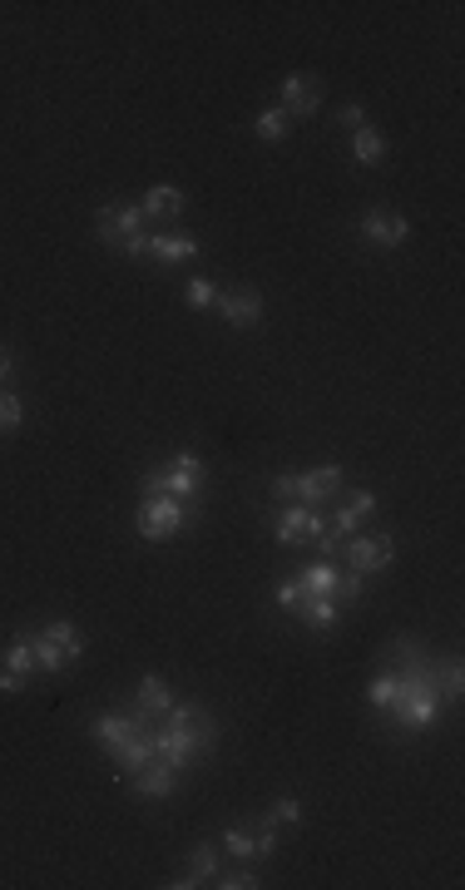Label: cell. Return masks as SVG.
<instances>
[{
    "mask_svg": "<svg viewBox=\"0 0 465 890\" xmlns=\"http://www.w3.org/2000/svg\"><path fill=\"white\" fill-rule=\"evenodd\" d=\"M188 515H194V504L188 500H173V495H144L139 515H134V529H139V539H149V545H163V539L184 535Z\"/></svg>",
    "mask_w": 465,
    "mask_h": 890,
    "instance_id": "277c9868",
    "label": "cell"
},
{
    "mask_svg": "<svg viewBox=\"0 0 465 890\" xmlns=\"http://www.w3.org/2000/svg\"><path fill=\"white\" fill-rule=\"evenodd\" d=\"M362 237H367L371 247H401L412 237V223H406L396 208H367V214H362Z\"/></svg>",
    "mask_w": 465,
    "mask_h": 890,
    "instance_id": "8fae6325",
    "label": "cell"
},
{
    "mask_svg": "<svg viewBox=\"0 0 465 890\" xmlns=\"http://www.w3.org/2000/svg\"><path fill=\"white\" fill-rule=\"evenodd\" d=\"M436 687H441L445 703H461L465 693V668H461V654H445L441 663H436Z\"/></svg>",
    "mask_w": 465,
    "mask_h": 890,
    "instance_id": "603a6c76",
    "label": "cell"
},
{
    "mask_svg": "<svg viewBox=\"0 0 465 890\" xmlns=\"http://www.w3.org/2000/svg\"><path fill=\"white\" fill-rule=\"evenodd\" d=\"M327 529V510H317V504H282L278 515H272V535H278V545L297 549V545H313L317 535Z\"/></svg>",
    "mask_w": 465,
    "mask_h": 890,
    "instance_id": "52a82bcc",
    "label": "cell"
},
{
    "mask_svg": "<svg viewBox=\"0 0 465 890\" xmlns=\"http://www.w3.org/2000/svg\"><path fill=\"white\" fill-rule=\"evenodd\" d=\"M218 317L228 327H258L262 322V292L258 288H238V292H218Z\"/></svg>",
    "mask_w": 465,
    "mask_h": 890,
    "instance_id": "7c38bea8",
    "label": "cell"
},
{
    "mask_svg": "<svg viewBox=\"0 0 465 890\" xmlns=\"http://www.w3.org/2000/svg\"><path fill=\"white\" fill-rule=\"evenodd\" d=\"M293 580H297V589H303V599H336L342 569H336V559H313V564L297 569Z\"/></svg>",
    "mask_w": 465,
    "mask_h": 890,
    "instance_id": "4fadbf2b",
    "label": "cell"
},
{
    "mask_svg": "<svg viewBox=\"0 0 465 890\" xmlns=\"http://www.w3.org/2000/svg\"><path fill=\"white\" fill-rule=\"evenodd\" d=\"M342 480L346 471L342 465H317V471H297V475H272V495H278L282 504H332L336 495H342Z\"/></svg>",
    "mask_w": 465,
    "mask_h": 890,
    "instance_id": "7a4b0ae2",
    "label": "cell"
},
{
    "mask_svg": "<svg viewBox=\"0 0 465 890\" xmlns=\"http://www.w3.org/2000/svg\"><path fill=\"white\" fill-rule=\"evenodd\" d=\"M213 876H218V846H213V841H198V851H194V856H188L184 876H179V880H169V890L213 886Z\"/></svg>",
    "mask_w": 465,
    "mask_h": 890,
    "instance_id": "ac0fdd59",
    "label": "cell"
},
{
    "mask_svg": "<svg viewBox=\"0 0 465 890\" xmlns=\"http://www.w3.org/2000/svg\"><path fill=\"white\" fill-rule=\"evenodd\" d=\"M21 416H25L21 397H11V391H0V430H15V426H21Z\"/></svg>",
    "mask_w": 465,
    "mask_h": 890,
    "instance_id": "1f68e13d",
    "label": "cell"
},
{
    "mask_svg": "<svg viewBox=\"0 0 465 890\" xmlns=\"http://www.w3.org/2000/svg\"><path fill=\"white\" fill-rule=\"evenodd\" d=\"M278 109L287 119H313L317 109H322V75H313V70H293L278 89Z\"/></svg>",
    "mask_w": 465,
    "mask_h": 890,
    "instance_id": "ba28073f",
    "label": "cell"
},
{
    "mask_svg": "<svg viewBox=\"0 0 465 890\" xmlns=\"http://www.w3.org/2000/svg\"><path fill=\"white\" fill-rule=\"evenodd\" d=\"M149 737H154V757H159L163 767L188 772L198 757H208V752L218 747V722H213V712L208 708H198V703H179V697H173V708L154 722Z\"/></svg>",
    "mask_w": 465,
    "mask_h": 890,
    "instance_id": "6da1fadb",
    "label": "cell"
},
{
    "mask_svg": "<svg viewBox=\"0 0 465 890\" xmlns=\"http://www.w3.org/2000/svg\"><path fill=\"white\" fill-rule=\"evenodd\" d=\"M139 728H144V722L134 718L130 708H124V712H99V718L89 722V737H95L99 747H105L109 757H114V752H120L124 742H130V737H134V732H139Z\"/></svg>",
    "mask_w": 465,
    "mask_h": 890,
    "instance_id": "9a60e30c",
    "label": "cell"
},
{
    "mask_svg": "<svg viewBox=\"0 0 465 890\" xmlns=\"http://www.w3.org/2000/svg\"><path fill=\"white\" fill-rule=\"evenodd\" d=\"M5 673L25 678V683L40 673V658H35V629H21L11 638V648H5Z\"/></svg>",
    "mask_w": 465,
    "mask_h": 890,
    "instance_id": "ffe728a7",
    "label": "cell"
},
{
    "mask_svg": "<svg viewBox=\"0 0 465 890\" xmlns=\"http://www.w3.org/2000/svg\"><path fill=\"white\" fill-rule=\"evenodd\" d=\"M124 782H130V792L149 796V802H169V796L179 792V772L163 767V761H149V767H139V772L124 777Z\"/></svg>",
    "mask_w": 465,
    "mask_h": 890,
    "instance_id": "2e32d148",
    "label": "cell"
},
{
    "mask_svg": "<svg viewBox=\"0 0 465 890\" xmlns=\"http://www.w3.org/2000/svg\"><path fill=\"white\" fill-rule=\"evenodd\" d=\"M223 851L233 861H253V826H223Z\"/></svg>",
    "mask_w": 465,
    "mask_h": 890,
    "instance_id": "83f0119b",
    "label": "cell"
},
{
    "mask_svg": "<svg viewBox=\"0 0 465 890\" xmlns=\"http://www.w3.org/2000/svg\"><path fill=\"white\" fill-rule=\"evenodd\" d=\"M336 559H346L352 574H367L371 580V574H381V569L396 564V539L391 535H346Z\"/></svg>",
    "mask_w": 465,
    "mask_h": 890,
    "instance_id": "8992f818",
    "label": "cell"
},
{
    "mask_svg": "<svg viewBox=\"0 0 465 890\" xmlns=\"http://www.w3.org/2000/svg\"><path fill=\"white\" fill-rule=\"evenodd\" d=\"M272 856H278V826L268 816H258L253 821V861H272Z\"/></svg>",
    "mask_w": 465,
    "mask_h": 890,
    "instance_id": "4316f807",
    "label": "cell"
},
{
    "mask_svg": "<svg viewBox=\"0 0 465 890\" xmlns=\"http://www.w3.org/2000/svg\"><path fill=\"white\" fill-rule=\"evenodd\" d=\"M144 208L139 204H130V198H114V204H105L95 214V233H99V243H109V247H120L124 237H134V233H144Z\"/></svg>",
    "mask_w": 465,
    "mask_h": 890,
    "instance_id": "9c48e42d",
    "label": "cell"
},
{
    "mask_svg": "<svg viewBox=\"0 0 465 890\" xmlns=\"http://www.w3.org/2000/svg\"><path fill=\"white\" fill-rule=\"evenodd\" d=\"M120 253H124V258H149V228H144V233H134V237H124Z\"/></svg>",
    "mask_w": 465,
    "mask_h": 890,
    "instance_id": "d6a6232c",
    "label": "cell"
},
{
    "mask_svg": "<svg viewBox=\"0 0 465 890\" xmlns=\"http://www.w3.org/2000/svg\"><path fill=\"white\" fill-rule=\"evenodd\" d=\"M139 208H144V218H179L188 208V198H184V188H173V183H154L149 194L139 198Z\"/></svg>",
    "mask_w": 465,
    "mask_h": 890,
    "instance_id": "44dd1931",
    "label": "cell"
},
{
    "mask_svg": "<svg viewBox=\"0 0 465 890\" xmlns=\"http://www.w3.org/2000/svg\"><path fill=\"white\" fill-rule=\"evenodd\" d=\"M0 693H25V678H15V673L0 668Z\"/></svg>",
    "mask_w": 465,
    "mask_h": 890,
    "instance_id": "e575fe53",
    "label": "cell"
},
{
    "mask_svg": "<svg viewBox=\"0 0 465 890\" xmlns=\"http://www.w3.org/2000/svg\"><path fill=\"white\" fill-rule=\"evenodd\" d=\"M35 658H40V673H65L70 663L85 658V633L70 619H50L35 633Z\"/></svg>",
    "mask_w": 465,
    "mask_h": 890,
    "instance_id": "5b68a950",
    "label": "cell"
},
{
    "mask_svg": "<svg viewBox=\"0 0 465 890\" xmlns=\"http://www.w3.org/2000/svg\"><path fill=\"white\" fill-rule=\"evenodd\" d=\"M377 515V495L371 490H352V495H336V510L327 515V529H336V535H362V525Z\"/></svg>",
    "mask_w": 465,
    "mask_h": 890,
    "instance_id": "30bf717a",
    "label": "cell"
},
{
    "mask_svg": "<svg viewBox=\"0 0 465 890\" xmlns=\"http://www.w3.org/2000/svg\"><path fill=\"white\" fill-rule=\"evenodd\" d=\"M5 376H11V352L0 346V381H5Z\"/></svg>",
    "mask_w": 465,
    "mask_h": 890,
    "instance_id": "d590c367",
    "label": "cell"
},
{
    "mask_svg": "<svg viewBox=\"0 0 465 890\" xmlns=\"http://www.w3.org/2000/svg\"><path fill=\"white\" fill-rule=\"evenodd\" d=\"M184 302H188L194 312L213 307V302H218V282H208V278H188V282H184Z\"/></svg>",
    "mask_w": 465,
    "mask_h": 890,
    "instance_id": "f1b7e54d",
    "label": "cell"
},
{
    "mask_svg": "<svg viewBox=\"0 0 465 890\" xmlns=\"http://www.w3.org/2000/svg\"><path fill=\"white\" fill-rule=\"evenodd\" d=\"M198 253H204V243H198L194 233H149V258L154 263H194Z\"/></svg>",
    "mask_w": 465,
    "mask_h": 890,
    "instance_id": "e0dca14e",
    "label": "cell"
},
{
    "mask_svg": "<svg viewBox=\"0 0 465 890\" xmlns=\"http://www.w3.org/2000/svg\"><path fill=\"white\" fill-rule=\"evenodd\" d=\"M387 149H391V144H387V134H381V130H371V124H357V130H352V159H357L362 169L381 163V159H387Z\"/></svg>",
    "mask_w": 465,
    "mask_h": 890,
    "instance_id": "7402d4cb",
    "label": "cell"
},
{
    "mask_svg": "<svg viewBox=\"0 0 465 890\" xmlns=\"http://www.w3.org/2000/svg\"><path fill=\"white\" fill-rule=\"evenodd\" d=\"M253 134H258L262 144H282V139H287V134H293V119L282 114L278 105H272V109H262V114H258V124H253Z\"/></svg>",
    "mask_w": 465,
    "mask_h": 890,
    "instance_id": "d4e9b609",
    "label": "cell"
},
{
    "mask_svg": "<svg viewBox=\"0 0 465 890\" xmlns=\"http://www.w3.org/2000/svg\"><path fill=\"white\" fill-rule=\"evenodd\" d=\"M336 613H342V604L336 599H303V609H297V619L307 623V629H317V633H327L336 623Z\"/></svg>",
    "mask_w": 465,
    "mask_h": 890,
    "instance_id": "cb8c5ba5",
    "label": "cell"
},
{
    "mask_svg": "<svg viewBox=\"0 0 465 890\" xmlns=\"http://www.w3.org/2000/svg\"><path fill=\"white\" fill-rule=\"evenodd\" d=\"M342 124H346V130H357V124H367V109H362L357 99H352V105H342Z\"/></svg>",
    "mask_w": 465,
    "mask_h": 890,
    "instance_id": "836d02e7",
    "label": "cell"
},
{
    "mask_svg": "<svg viewBox=\"0 0 465 890\" xmlns=\"http://www.w3.org/2000/svg\"><path fill=\"white\" fill-rule=\"evenodd\" d=\"M272 599H278L282 613H293V619H297V609H303V589H297V580H282L278 589H272Z\"/></svg>",
    "mask_w": 465,
    "mask_h": 890,
    "instance_id": "4dcf8cb0",
    "label": "cell"
},
{
    "mask_svg": "<svg viewBox=\"0 0 465 890\" xmlns=\"http://www.w3.org/2000/svg\"><path fill=\"white\" fill-rule=\"evenodd\" d=\"M213 886L218 890H258L262 886V876L253 866H243V861H233V866H218V876H213Z\"/></svg>",
    "mask_w": 465,
    "mask_h": 890,
    "instance_id": "484cf974",
    "label": "cell"
},
{
    "mask_svg": "<svg viewBox=\"0 0 465 890\" xmlns=\"http://www.w3.org/2000/svg\"><path fill=\"white\" fill-rule=\"evenodd\" d=\"M173 708V693H169V683H163L159 673H144L139 678V687H134V703H130V712L139 722H159L163 712Z\"/></svg>",
    "mask_w": 465,
    "mask_h": 890,
    "instance_id": "5bb4252c",
    "label": "cell"
},
{
    "mask_svg": "<svg viewBox=\"0 0 465 890\" xmlns=\"http://www.w3.org/2000/svg\"><path fill=\"white\" fill-rule=\"evenodd\" d=\"M204 480H208V465L198 461V455L179 451L169 465H159V471L144 475V495H173V500L198 504L204 500Z\"/></svg>",
    "mask_w": 465,
    "mask_h": 890,
    "instance_id": "3957f363",
    "label": "cell"
},
{
    "mask_svg": "<svg viewBox=\"0 0 465 890\" xmlns=\"http://www.w3.org/2000/svg\"><path fill=\"white\" fill-rule=\"evenodd\" d=\"M262 816H268L272 826H278V821L282 826H297V821H303V802H297V796H278V802H272Z\"/></svg>",
    "mask_w": 465,
    "mask_h": 890,
    "instance_id": "f546056e",
    "label": "cell"
},
{
    "mask_svg": "<svg viewBox=\"0 0 465 890\" xmlns=\"http://www.w3.org/2000/svg\"><path fill=\"white\" fill-rule=\"evenodd\" d=\"M401 693H406V678H401L396 668H377V678L367 683V703L381 712V718H387V712L401 703Z\"/></svg>",
    "mask_w": 465,
    "mask_h": 890,
    "instance_id": "d6986e66",
    "label": "cell"
}]
</instances>
